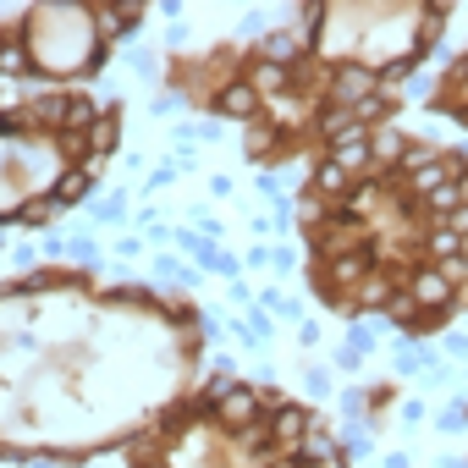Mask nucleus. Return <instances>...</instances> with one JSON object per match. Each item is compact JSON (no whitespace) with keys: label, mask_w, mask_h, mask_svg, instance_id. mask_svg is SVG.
<instances>
[{"label":"nucleus","mask_w":468,"mask_h":468,"mask_svg":"<svg viewBox=\"0 0 468 468\" xmlns=\"http://www.w3.org/2000/svg\"><path fill=\"white\" fill-rule=\"evenodd\" d=\"M260 413H265V391H254V386H226V397L215 402V419L238 435H249L260 424Z\"/></svg>","instance_id":"nucleus-1"},{"label":"nucleus","mask_w":468,"mask_h":468,"mask_svg":"<svg viewBox=\"0 0 468 468\" xmlns=\"http://www.w3.org/2000/svg\"><path fill=\"white\" fill-rule=\"evenodd\" d=\"M380 89H386V83H380L369 67H358V61H347V67L331 72V105H336V111H358V105H364L369 94H380Z\"/></svg>","instance_id":"nucleus-2"},{"label":"nucleus","mask_w":468,"mask_h":468,"mask_svg":"<svg viewBox=\"0 0 468 468\" xmlns=\"http://www.w3.org/2000/svg\"><path fill=\"white\" fill-rule=\"evenodd\" d=\"M452 292H457V282H452L446 271H435V265H424V271L408 276V298H413L419 309H446Z\"/></svg>","instance_id":"nucleus-3"},{"label":"nucleus","mask_w":468,"mask_h":468,"mask_svg":"<svg viewBox=\"0 0 468 468\" xmlns=\"http://www.w3.org/2000/svg\"><path fill=\"white\" fill-rule=\"evenodd\" d=\"M309 430H314V413H309V408H298V402H282V408L271 413V441H276V446H287V452H298Z\"/></svg>","instance_id":"nucleus-4"},{"label":"nucleus","mask_w":468,"mask_h":468,"mask_svg":"<svg viewBox=\"0 0 468 468\" xmlns=\"http://www.w3.org/2000/svg\"><path fill=\"white\" fill-rule=\"evenodd\" d=\"M215 111L220 116H238V122H254V111H260V94H254V83H226L220 94H215Z\"/></svg>","instance_id":"nucleus-5"},{"label":"nucleus","mask_w":468,"mask_h":468,"mask_svg":"<svg viewBox=\"0 0 468 468\" xmlns=\"http://www.w3.org/2000/svg\"><path fill=\"white\" fill-rule=\"evenodd\" d=\"M419 204H424L430 226H441L446 215H457V209L468 204V176H463V182H446V187H435V193H430V198H419Z\"/></svg>","instance_id":"nucleus-6"},{"label":"nucleus","mask_w":468,"mask_h":468,"mask_svg":"<svg viewBox=\"0 0 468 468\" xmlns=\"http://www.w3.org/2000/svg\"><path fill=\"white\" fill-rule=\"evenodd\" d=\"M353 187H358V176H347V171L325 154V160H320V171H314V193H320V198H342V204H347V198H353Z\"/></svg>","instance_id":"nucleus-7"},{"label":"nucleus","mask_w":468,"mask_h":468,"mask_svg":"<svg viewBox=\"0 0 468 468\" xmlns=\"http://www.w3.org/2000/svg\"><path fill=\"white\" fill-rule=\"evenodd\" d=\"M303 56V39L292 34V28H276V34H265L260 39V61H276V67H292Z\"/></svg>","instance_id":"nucleus-8"},{"label":"nucleus","mask_w":468,"mask_h":468,"mask_svg":"<svg viewBox=\"0 0 468 468\" xmlns=\"http://www.w3.org/2000/svg\"><path fill=\"white\" fill-rule=\"evenodd\" d=\"M424 249H430V260H446V271H452V265L468 254V243L457 238L452 226H430V231H424Z\"/></svg>","instance_id":"nucleus-9"},{"label":"nucleus","mask_w":468,"mask_h":468,"mask_svg":"<svg viewBox=\"0 0 468 468\" xmlns=\"http://www.w3.org/2000/svg\"><path fill=\"white\" fill-rule=\"evenodd\" d=\"M320 133L331 138V149H336V144H353V138H369V127H364L353 111H325V116H320Z\"/></svg>","instance_id":"nucleus-10"},{"label":"nucleus","mask_w":468,"mask_h":468,"mask_svg":"<svg viewBox=\"0 0 468 468\" xmlns=\"http://www.w3.org/2000/svg\"><path fill=\"white\" fill-rule=\"evenodd\" d=\"M254 94H265V100H282L287 94V83H292V67H276V61H254Z\"/></svg>","instance_id":"nucleus-11"},{"label":"nucleus","mask_w":468,"mask_h":468,"mask_svg":"<svg viewBox=\"0 0 468 468\" xmlns=\"http://www.w3.org/2000/svg\"><path fill=\"white\" fill-rule=\"evenodd\" d=\"M369 271H375V249H353V254H336V260H331V276H336L342 287L364 282Z\"/></svg>","instance_id":"nucleus-12"},{"label":"nucleus","mask_w":468,"mask_h":468,"mask_svg":"<svg viewBox=\"0 0 468 468\" xmlns=\"http://www.w3.org/2000/svg\"><path fill=\"white\" fill-rule=\"evenodd\" d=\"M298 457H303V468H314V463H342V457H336V441H331V435H325L320 424H314V430L303 435V446H298Z\"/></svg>","instance_id":"nucleus-13"},{"label":"nucleus","mask_w":468,"mask_h":468,"mask_svg":"<svg viewBox=\"0 0 468 468\" xmlns=\"http://www.w3.org/2000/svg\"><path fill=\"white\" fill-rule=\"evenodd\" d=\"M28 67H34V45H23L17 34H6V39H0V72L17 78V72H28Z\"/></svg>","instance_id":"nucleus-14"},{"label":"nucleus","mask_w":468,"mask_h":468,"mask_svg":"<svg viewBox=\"0 0 468 468\" xmlns=\"http://www.w3.org/2000/svg\"><path fill=\"white\" fill-rule=\"evenodd\" d=\"M331 160H336L347 176H358V171L375 160V149H369V138H353V144H336V149H331Z\"/></svg>","instance_id":"nucleus-15"},{"label":"nucleus","mask_w":468,"mask_h":468,"mask_svg":"<svg viewBox=\"0 0 468 468\" xmlns=\"http://www.w3.org/2000/svg\"><path fill=\"white\" fill-rule=\"evenodd\" d=\"M89 187H94V171H89V165H72V171H61V182H56L50 198H56V204H72V198H83Z\"/></svg>","instance_id":"nucleus-16"},{"label":"nucleus","mask_w":468,"mask_h":468,"mask_svg":"<svg viewBox=\"0 0 468 468\" xmlns=\"http://www.w3.org/2000/svg\"><path fill=\"white\" fill-rule=\"evenodd\" d=\"M386 298H391V276H386V271H369V276L358 282V298H353V303H358V309H375V303H386Z\"/></svg>","instance_id":"nucleus-17"},{"label":"nucleus","mask_w":468,"mask_h":468,"mask_svg":"<svg viewBox=\"0 0 468 468\" xmlns=\"http://www.w3.org/2000/svg\"><path fill=\"white\" fill-rule=\"evenodd\" d=\"M369 149H375L380 171H386L391 160H402V154H408V149H402V133H397V127H386V133H369Z\"/></svg>","instance_id":"nucleus-18"},{"label":"nucleus","mask_w":468,"mask_h":468,"mask_svg":"<svg viewBox=\"0 0 468 468\" xmlns=\"http://www.w3.org/2000/svg\"><path fill=\"white\" fill-rule=\"evenodd\" d=\"M391 111H397V100H391V94L380 89V94H369V100H364V105H358L353 116H358L364 127H375V122H380V116H391Z\"/></svg>","instance_id":"nucleus-19"},{"label":"nucleus","mask_w":468,"mask_h":468,"mask_svg":"<svg viewBox=\"0 0 468 468\" xmlns=\"http://www.w3.org/2000/svg\"><path fill=\"white\" fill-rule=\"evenodd\" d=\"M67 100H72V94H50V100H39V105H34V116H39V122H61V127H67Z\"/></svg>","instance_id":"nucleus-20"},{"label":"nucleus","mask_w":468,"mask_h":468,"mask_svg":"<svg viewBox=\"0 0 468 468\" xmlns=\"http://www.w3.org/2000/svg\"><path fill=\"white\" fill-rule=\"evenodd\" d=\"M276 138H282V127H265V122H260V127H249V154H271V149H276Z\"/></svg>","instance_id":"nucleus-21"},{"label":"nucleus","mask_w":468,"mask_h":468,"mask_svg":"<svg viewBox=\"0 0 468 468\" xmlns=\"http://www.w3.org/2000/svg\"><path fill=\"white\" fill-rule=\"evenodd\" d=\"M413 314H419V303H413L408 292H391V320H402V325H408Z\"/></svg>","instance_id":"nucleus-22"},{"label":"nucleus","mask_w":468,"mask_h":468,"mask_svg":"<svg viewBox=\"0 0 468 468\" xmlns=\"http://www.w3.org/2000/svg\"><path fill=\"white\" fill-rule=\"evenodd\" d=\"M50 209H56V198L50 204H28L23 209V226H50Z\"/></svg>","instance_id":"nucleus-23"},{"label":"nucleus","mask_w":468,"mask_h":468,"mask_svg":"<svg viewBox=\"0 0 468 468\" xmlns=\"http://www.w3.org/2000/svg\"><path fill=\"white\" fill-rule=\"evenodd\" d=\"M127 215V198L116 193V198H100V220H122Z\"/></svg>","instance_id":"nucleus-24"},{"label":"nucleus","mask_w":468,"mask_h":468,"mask_svg":"<svg viewBox=\"0 0 468 468\" xmlns=\"http://www.w3.org/2000/svg\"><path fill=\"white\" fill-rule=\"evenodd\" d=\"M463 419H468V402H463V408H446V413H441V430H463Z\"/></svg>","instance_id":"nucleus-25"},{"label":"nucleus","mask_w":468,"mask_h":468,"mask_svg":"<svg viewBox=\"0 0 468 468\" xmlns=\"http://www.w3.org/2000/svg\"><path fill=\"white\" fill-rule=\"evenodd\" d=\"M271 468H303V457H298V452H287V457H276Z\"/></svg>","instance_id":"nucleus-26"},{"label":"nucleus","mask_w":468,"mask_h":468,"mask_svg":"<svg viewBox=\"0 0 468 468\" xmlns=\"http://www.w3.org/2000/svg\"><path fill=\"white\" fill-rule=\"evenodd\" d=\"M314 468H347V463H314Z\"/></svg>","instance_id":"nucleus-27"}]
</instances>
